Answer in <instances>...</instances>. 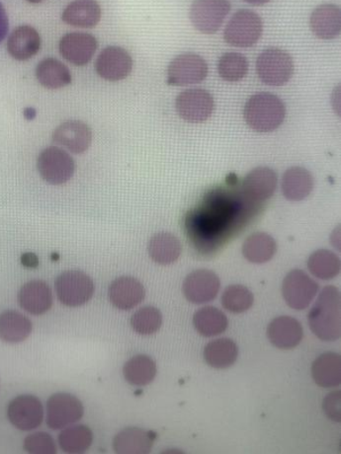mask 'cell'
<instances>
[{"label": "cell", "mask_w": 341, "mask_h": 454, "mask_svg": "<svg viewBox=\"0 0 341 454\" xmlns=\"http://www.w3.org/2000/svg\"><path fill=\"white\" fill-rule=\"evenodd\" d=\"M308 321L314 335L323 341H337L340 338V294L338 289L329 286L313 306Z\"/></svg>", "instance_id": "1"}, {"label": "cell", "mask_w": 341, "mask_h": 454, "mask_svg": "<svg viewBox=\"0 0 341 454\" xmlns=\"http://www.w3.org/2000/svg\"><path fill=\"white\" fill-rule=\"evenodd\" d=\"M219 74L226 81L236 82L249 72V62L238 53H227L221 57L218 65Z\"/></svg>", "instance_id": "36"}, {"label": "cell", "mask_w": 341, "mask_h": 454, "mask_svg": "<svg viewBox=\"0 0 341 454\" xmlns=\"http://www.w3.org/2000/svg\"><path fill=\"white\" fill-rule=\"evenodd\" d=\"M257 71L262 82L271 87H283L293 75V59L285 50L271 48L258 58Z\"/></svg>", "instance_id": "3"}, {"label": "cell", "mask_w": 341, "mask_h": 454, "mask_svg": "<svg viewBox=\"0 0 341 454\" xmlns=\"http://www.w3.org/2000/svg\"><path fill=\"white\" fill-rule=\"evenodd\" d=\"M208 65L198 54L185 53L177 56L167 70V83L174 87L198 84L206 79Z\"/></svg>", "instance_id": "8"}, {"label": "cell", "mask_w": 341, "mask_h": 454, "mask_svg": "<svg viewBox=\"0 0 341 454\" xmlns=\"http://www.w3.org/2000/svg\"><path fill=\"white\" fill-rule=\"evenodd\" d=\"M22 263L25 265H27V267H36V265H38V259L35 255L28 253V254L23 255Z\"/></svg>", "instance_id": "42"}, {"label": "cell", "mask_w": 341, "mask_h": 454, "mask_svg": "<svg viewBox=\"0 0 341 454\" xmlns=\"http://www.w3.org/2000/svg\"><path fill=\"white\" fill-rule=\"evenodd\" d=\"M313 378L325 389L337 388L341 381V359L336 353H327L315 359L312 367Z\"/></svg>", "instance_id": "27"}, {"label": "cell", "mask_w": 341, "mask_h": 454, "mask_svg": "<svg viewBox=\"0 0 341 454\" xmlns=\"http://www.w3.org/2000/svg\"><path fill=\"white\" fill-rule=\"evenodd\" d=\"M245 3L252 5H263L270 2V0H244Z\"/></svg>", "instance_id": "44"}, {"label": "cell", "mask_w": 341, "mask_h": 454, "mask_svg": "<svg viewBox=\"0 0 341 454\" xmlns=\"http://www.w3.org/2000/svg\"><path fill=\"white\" fill-rule=\"evenodd\" d=\"M254 302L252 291L242 286H229L221 296V304L233 313H243L250 310Z\"/></svg>", "instance_id": "37"}, {"label": "cell", "mask_w": 341, "mask_h": 454, "mask_svg": "<svg viewBox=\"0 0 341 454\" xmlns=\"http://www.w3.org/2000/svg\"><path fill=\"white\" fill-rule=\"evenodd\" d=\"M131 324L133 329L141 335H151L160 328L163 316L156 307H143L133 315Z\"/></svg>", "instance_id": "38"}, {"label": "cell", "mask_w": 341, "mask_h": 454, "mask_svg": "<svg viewBox=\"0 0 341 454\" xmlns=\"http://www.w3.org/2000/svg\"><path fill=\"white\" fill-rule=\"evenodd\" d=\"M331 244L334 245L337 250H340V227H337L334 234L331 235Z\"/></svg>", "instance_id": "43"}, {"label": "cell", "mask_w": 341, "mask_h": 454, "mask_svg": "<svg viewBox=\"0 0 341 454\" xmlns=\"http://www.w3.org/2000/svg\"><path fill=\"white\" fill-rule=\"evenodd\" d=\"M176 111L185 121L203 123L213 114L215 103L211 94L203 89H190L182 92L176 98Z\"/></svg>", "instance_id": "10"}, {"label": "cell", "mask_w": 341, "mask_h": 454, "mask_svg": "<svg viewBox=\"0 0 341 454\" xmlns=\"http://www.w3.org/2000/svg\"><path fill=\"white\" fill-rule=\"evenodd\" d=\"M221 281L214 272L198 270L190 273L183 282V294L195 304H207L214 299L220 290Z\"/></svg>", "instance_id": "14"}, {"label": "cell", "mask_w": 341, "mask_h": 454, "mask_svg": "<svg viewBox=\"0 0 341 454\" xmlns=\"http://www.w3.org/2000/svg\"><path fill=\"white\" fill-rule=\"evenodd\" d=\"M8 32V17L4 7L0 4V42H2L7 35Z\"/></svg>", "instance_id": "41"}, {"label": "cell", "mask_w": 341, "mask_h": 454, "mask_svg": "<svg viewBox=\"0 0 341 454\" xmlns=\"http://www.w3.org/2000/svg\"><path fill=\"white\" fill-rule=\"evenodd\" d=\"M36 77L42 87L48 89H59L72 83L70 70L58 59H43L36 67Z\"/></svg>", "instance_id": "26"}, {"label": "cell", "mask_w": 341, "mask_h": 454, "mask_svg": "<svg viewBox=\"0 0 341 454\" xmlns=\"http://www.w3.org/2000/svg\"><path fill=\"white\" fill-rule=\"evenodd\" d=\"M84 409L81 402L71 394L58 393L50 397L47 404V424L53 430L80 421Z\"/></svg>", "instance_id": "11"}, {"label": "cell", "mask_w": 341, "mask_h": 454, "mask_svg": "<svg viewBox=\"0 0 341 454\" xmlns=\"http://www.w3.org/2000/svg\"><path fill=\"white\" fill-rule=\"evenodd\" d=\"M53 141L73 153L81 154L89 149L92 133L83 122L66 121L56 128Z\"/></svg>", "instance_id": "16"}, {"label": "cell", "mask_w": 341, "mask_h": 454, "mask_svg": "<svg viewBox=\"0 0 341 454\" xmlns=\"http://www.w3.org/2000/svg\"><path fill=\"white\" fill-rule=\"evenodd\" d=\"M319 291L315 282L302 270H293L283 281V294L285 302L296 311H304L310 305Z\"/></svg>", "instance_id": "9"}, {"label": "cell", "mask_w": 341, "mask_h": 454, "mask_svg": "<svg viewBox=\"0 0 341 454\" xmlns=\"http://www.w3.org/2000/svg\"><path fill=\"white\" fill-rule=\"evenodd\" d=\"M146 296V290L138 280L121 277L115 280L109 288V298L112 304L121 311H129L140 304Z\"/></svg>", "instance_id": "18"}, {"label": "cell", "mask_w": 341, "mask_h": 454, "mask_svg": "<svg viewBox=\"0 0 341 454\" xmlns=\"http://www.w3.org/2000/svg\"><path fill=\"white\" fill-rule=\"evenodd\" d=\"M304 332L299 321L290 316H280L267 328V336L273 345L291 350L300 344Z\"/></svg>", "instance_id": "17"}, {"label": "cell", "mask_w": 341, "mask_h": 454, "mask_svg": "<svg viewBox=\"0 0 341 454\" xmlns=\"http://www.w3.org/2000/svg\"><path fill=\"white\" fill-rule=\"evenodd\" d=\"M155 440L156 435L151 432L128 427L115 436L113 448L117 453L144 454L151 451Z\"/></svg>", "instance_id": "24"}, {"label": "cell", "mask_w": 341, "mask_h": 454, "mask_svg": "<svg viewBox=\"0 0 341 454\" xmlns=\"http://www.w3.org/2000/svg\"><path fill=\"white\" fill-rule=\"evenodd\" d=\"M276 250L275 238L264 233L253 234L247 237L243 246L245 259L254 264L268 262L275 255Z\"/></svg>", "instance_id": "30"}, {"label": "cell", "mask_w": 341, "mask_h": 454, "mask_svg": "<svg viewBox=\"0 0 341 454\" xmlns=\"http://www.w3.org/2000/svg\"><path fill=\"white\" fill-rule=\"evenodd\" d=\"M125 379L135 387H146L157 375V365L148 356H136L123 368Z\"/></svg>", "instance_id": "32"}, {"label": "cell", "mask_w": 341, "mask_h": 454, "mask_svg": "<svg viewBox=\"0 0 341 454\" xmlns=\"http://www.w3.org/2000/svg\"><path fill=\"white\" fill-rule=\"evenodd\" d=\"M41 37L36 29L24 25L16 28L7 41V50L17 61H28L38 54Z\"/></svg>", "instance_id": "21"}, {"label": "cell", "mask_w": 341, "mask_h": 454, "mask_svg": "<svg viewBox=\"0 0 341 454\" xmlns=\"http://www.w3.org/2000/svg\"><path fill=\"white\" fill-rule=\"evenodd\" d=\"M148 250L153 261L159 265H169L181 257L182 245L174 235L160 233L151 237Z\"/></svg>", "instance_id": "28"}, {"label": "cell", "mask_w": 341, "mask_h": 454, "mask_svg": "<svg viewBox=\"0 0 341 454\" xmlns=\"http://www.w3.org/2000/svg\"><path fill=\"white\" fill-rule=\"evenodd\" d=\"M311 29L322 40H334L341 29V13L336 4H322L315 8L311 15Z\"/></svg>", "instance_id": "22"}, {"label": "cell", "mask_w": 341, "mask_h": 454, "mask_svg": "<svg viewBox=\"0 0 341 454\" xmlns=\"http://www.w3.org/2000/svg\"><path fill=\"white\" fill-rule=\"evenodd\" d=\"M32 332V323L27 316L8 311L0 314V339L7 342L27 340Z\"/></svg>", "instance_id": "29"}, {"label": "cell", "mask_w": 341, "mask_h": 454, "mask_svg": "<svg viewBox=\"0 0 341 454\" xmlns=\"http://www.w3.org/2000/svg\"><path fill=\"white\" fill-rule=\"evenodd\" d=\"M7 415L17 429L31 431L42 424L44 419V408L37 397L22 396L11 402Z\"/></svg>", "instance_id": "13"}, {"label": "cell", "mask_w": 341, "mask_h": 454, "mask_svg": "<svg viewBox=\"0 0 341 454\" xmlns=\"http://www.w3.org/2000/svg\"><path fill=\"white\" fill-rule=\"evenodd\" d=\"M277 187V175L268 167H258L251 171L244 180L243 189L247 198L263 202L271 198Z\"/></svg>", "instance_id": "19"}, {"label": "cell", "mask_w": 341, "mask_h": 454, "mask_svg": "<svg viewBox=\"0 0 341 454\" xmlns=\"http://www.w3.org/2000/svg\"><path fill=\"white\" fill-rule=\"evenodd\" d=\"M97 73L108 81H120L127 79L133 70V58L120 47H107L101 51L96 64Z\"/></svg>", "instance_id": "12"}, {"label": "cell", "mask_w": 341, "mask_h": 454, "mask_svg": "<svg viewBox=\"0 0 341 454\" xmlns=\"http://www.w3.org/2000/svg\"><path fill=\"white\" fill-rule=\"evenodd\" d=\"M62 19L74 27L93 28L101 19V7L97 0H75L66 7Z\"/></svg>", "instance_id": "23"}, {"label": "cell", "mask_w": 341, "mask_h": 454, "mask_svg": "<svg viewBox=\"0 0 341 454\" xmlns=\"http://www.w3.org/2000/svg\"><path fill=\"white\" fill-rule=\"evenodd\" d=\"M19 302L24 311L41 315L53 305L52 290L42 281H31L25 284L19 294Z\"/></svg>", "instance_id": "20"}, {"label": "cell", "mask_w": 341, "mask_h": 454, "mask_svg": "<svg viewBox=\"0 0 341 454\" xmlns=\"http://www.w3.org/2000/svg\"><path fill=\"white\" fill-rule=\"evenodd\" d=\"M314 189V178L309 170L295 166L289 168L283 178V192L291 202H300Z\"/></svg>", "instance_id": "25"}, {"label": "cell", "mask_w": 341, "mask_h": 454, "mask_svg": "<svg viewBox=\"0 0 341 454\" xmlns=\"http://www.w3.org/2000/svg\"><path fill=\"white\" fill-rule=\"evenodd\" d=\"M263 31L260 16L251 11L234 14L225 30V41L237 48H251L260 41Z\"/></svg>", "instance_id": "4"}, {"label": "cell", "mask_w": 341, "mask_h": 454, "mask_svg": "<svg viewBox=\"0 0 341 454\" xmlns=\"http://www.w3.org/2000/svg\"><path fill=\"white\" fill-rule=\"evenodd\" d=\"M93 435L89 427L76 426L68 427L58 436V442L64 451L81 453L87 451L92 443Z\"/></svg>", "instance_id": "35"}, {"label": "cell", "mask_w": 341, "mask_h": 454, "mask_svg": "<svg viewBox=\"0 0 341 454\" xmlns=\"http://www.w3.org/2000/svg\"><path fill=\"white\" fill-rule=\"evenodd\" d=\"M39 173L52 185H62L74 174L75 165L73 158L62 149L50 147L40 153L37 161Z\"/></svg>", "instance_id": "6"}, {"label": "cell", "mask_w": 341, "mask_h": 454, "mask_svg": "<svg viewBox=\"0 0 341 454\" xmlns=\"http://www.w3.org/2000/svg\"><path fill=\"white\" fill-rule=\"evenodd\" d=\"M27 2H28L30 4H40L42 2H44V0H27Z\"/></svg>", "instance_id": "45"}, {"label": "cell", "mask_w": 341, "mask_h": 454, "mask_svg": "<svg viewBox=\"0 0 341 454\" xmlns=\"http://www.w3.org/2000/svg\"><path fill=\"white\" fill-rule=\"evenodd\" d=\"M308 268L314 277L329 281L338 275L340 260L334 252L321 250L310 256Z\"/></svg>", "instance_id": "34"}, {"label": "cell", "mask_w": 341, "mask_h": 454, "mask_svg": "<svg viewBox=\"0 0 341 454\" xmlns=\"http://www.w3.org/2000/svg\"><path fill=\"white\" fill-rule=\"evenodd\" d=\"M59 53L68 63L76 66L88 65L98 47L95 36L87 33L66 34L59 41Z\"/></svg>", "instance_id": "15"}, {"label": "cell", "mask_w": 341, "mask_h": 454, "mask_svg": "<svg viewBox=\"0 0 341 454\" xmlns=\"http://www.w3.org/2000/svg\"><path fill=\"white\" fill-rule=\"evenodd\" d=\"M340 396V391H335L330 393L323 401V410H325L328 417L335 422L341 421Z\"/></svg>", "instance_id": "40"}, {"label": "cell", "mask_w": 341, "mask_h": 454, "mask_svg": "<svg viewBox=\"0 0 341 454\" xmlns=\"http://www.w3.org/2000/svg\"><path fill=\"white\" fill-rule=\"evenodd\" d=\"M24 449L34 454H53L57 452L52 436L46 433H38L27 436L24 442Z\"/></svg>", "instance_id": "39"}, {"label": "cell", "mask_w": 341, "mask_h": 454, "mask_svg": "<svg viewBox=\"0 0 341 454\" xmlns=\"http://www.w3.org/2000/svg\"><path fill=\"white\" fill-rule=\"evenodd\" d=\"M229 11L228 0H194L190 20L196 30L212 35L219 31Z\"/></svg>", "instance_id": "7"}, {"label": "cell", "mask_w": 341, "mask_h": 454, "mask_svg": "<svg viewBox=\"0 0 341 454\" xmlns=\"http://www.w3.org/2000/svg\"><path fill=\"white\" fill-rule=\"evenodd\" d=\"M238 348L236 342L229 339L212 341L204 350L205 361L214 368H228L232 366L237 358Z\"/></svg>", "instance_id": "31"}, {"label": "cell", "mask_w": 341, "mask_h": 454, "mask_svg": "<svg viewBox=\"0 0 341 454\" xmlns=\"http://www.w3.org/2000/svg\"><path fill=\"white\" fill-rule=\"evenodd\" d=\"M286 107L283 100L273 94H255L244 107V119L252 130L260 133L275 131L284 122Z\"/></svg>", "instance_id": "2"}, {"label": "cell", "mask_w": 341, "mask_h": 454, "mask_svg": "<svg viewBox=\"0 0 341 454\" xmlns=\"http://www.w3.org/2000/svg\"><path fill=\"white\" fill-rule=\"evenodd\" d=\"M193 324L196 330L205 337L220 335L228 327L227 316L216 307H203L195 313Z\"/></svg>", "instance_id": "33"}, {"label": "cell", "mask_w": 341, "mask_h": 454, "mask_svg": "<svg viewBox=\"0 0 341 454\" xmlns=\"http://www.w3.org/2000/svg\"><path fill=\"white\" fill-rule=\"evenodd\" d=\"M56 291L59 302L66 306H81L87 304L95 293L92 280L80 271H67L56 281Z\"/></svg>", "instance_id": "5"}]
</instances>
